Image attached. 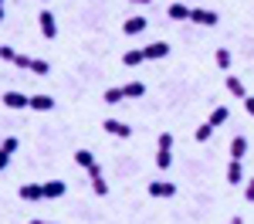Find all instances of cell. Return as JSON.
Returning <instances> with one entry per match:
<instances>
[{
    "label": "cell",
    "instance_id": "cell-1",
    "mask_svg": "<svg viewBox=\"0 0 254 224\" xmlns=\"http://www.w3.org/2000/svg\"><path fill=\"white\" fill-rule=\"evenodd\" d=\"M170 149H173V136H170V133H159V153H156L159 170H166V166L173 163V153H170Z\"/></svg>",
    "mask_w": 254,
    "mask_h": 224
},
{
    "label": "cell",
    "instance_id": "cell-2",
    "mask_svg": "<svg viewBox=\"0 0 254 224\" xmlns=\"http://www.w3.org/2000/svg\"><path fill=\"white\" fill-rule=\"evenodd\" d=\"M38 20H41V34H44L48 41L58 38V20H55V14H51V10H41Z\"/></svg>",
    "mask_w": 254,
    "mask_h": 224
},
{
    "label": "cell",
    "instance_id": "cell-3",
    "mask_svg": "<svg viewBox=\"0 0 254 224\" xmlns=\"http://www.w3.org/2000/svg\"><path fill=\"white\" fill-rule=\"evenodd\" d=\"M102 126H105L109 136H119V140H129L132 136V126H126V122H119V119H105Z\"/></svg>",
    "mask_w": 254,
    "mask_h": 224
},
{
    "label": "cell",
    "instance_id": "cell-4",
    "mask_svg": "<svg viewBox=\"0 0 254 224\" xmlns=\"http://www.w3.org/2000/svg\"><path fill=\"white\" fill-rule=\"evenodd\" d=\"M190 20H193V24H203V27H214L217 20V14L214 10H203V7H193V10H190Z\"/></svg>",
    "mask_w": 254,
    "mask_h": 224
},
{
    "label": "cell",
    "instance_id": "cell-5",
    "mask_svg": "<svg viewBox=\"0 0 254 224\" xmlns=\"http://www.w3.org/2000/svg\"><path fill=\"white\" fill-rule=\"evenodd\" d=\"M3 105H7V109H31V95H20V92H3Z\"/></svg>",
    "mask_w": 254,
    "mask_h": 224
},
{
    "label": "cell",
    "instance_id": "cell-6",
    "mask_svg": "<svg viewBox=\"0 0 254 224\" xmlns=\"http://www.w3.org/2000/svg\"><path fill=\"white\" fill-rule=\"evenodd\" d=\"M88 177H92V190H95L98 197H105V194H109V183H105V177H102L98 163H95V166H88Z\"/></svg>",
    "mask_w": 254,
    "mask_h": 224
},
{
    "label": "cell",
    "instance_id": "cell-7",
    "mask_svg": "<svg viewBox=\"0 0 254 224\" xmlns=\"http://www.w3.org/2000/svg\"><path fill=\"white\" fill-rule=\"evenodd\" d=\"M149 194H153V197H173V194H176V183H170V180H153V183H149Z\"/></svg>",
    "mask_w": 254,
    "mask_h": 224
},
{
    "label": "cell",
    "instance_id": "cell-8",
    "mask_svg": "<svg viewBox=\"0 0 254 224\" xmlns=\"http://www.w3.org/2000/svg\"><path fill=\"white\" fill-rule=\"evenodd\" d=\"M17 194H20V201H41L44 197V183H24Z\"/></svg>",
    "mask_w": 254,
    "mask_h": 224
},
{
    "label": "cell",
    "instance_id": "cell-9",
    "mask_svg": "<svg viewBox=\"0 0 254 224\" xmlns=\"http://www.w3.org/2000/svg\"><path fill=\"white\" fill-rule=\"evenodd\" d=\"M14 149H17V136H7V140L0 143V170L10 163V153H14Z\"/></svg>",
    "mask_w": 254,
    "mask_h": 224
},
{
    "label": "cell",
    "instance_id": "cell-10",
    "mask_svg": "<svg viewBox=\"0 0 254 224\" xmlns=\"http://www.w3.org/2000/svg\"><path fill=\"white\" fill-rule=\"evenodd\" d=\"M64 190H68L64 180H48V183H44V197H48V201H58Z\"/></svg>",
    "mask_w": 254,
    "mask_h": 224
},
{
    "label": "cell",
    "instance_id": "cell-11",
    "mask_svg": "<svg viewBox=\"0 0 254 224\" xmlns=\"http://www.w3.org/2000/svg\"><path fill=\"white\" fill-rule=\"evenodd\" d=\"M227 92L234 99H248V88H244V81L237 78V75H227Z\"/></svg>",
    "mask_w": 254,
    "mask_h": 224
},
{
    "label": "cell",
    "instance_id": "cell-12",
    "mask_svg": "<svg viewBox=\"0 0 254 224\" xmlns=\"http://www.w3.org/2000/svg\"><path fill=\"white\" fill-rule=\"evenodd\" d=\"M248 156V140L244 136H234V143H231V160H244Z\"/></svg>",
    "mask_w": 254,
    "mask_h": 224
},
{
    "label": "cell",
    "instance_id": "cell-13",
    "mask_svg": "<svg viewBox=\"0 0 254 224\" xmlns=\"http://www.w3.org/2000/svg\"><path fill=\"white\" fill-rule=\"evenodd\" d=\"M122 61H126L129 68L142 65V61H146V48H132V51H126V55H122Z\"/></svg>",
    "mask_w": 254,
    "mask_h": 224
},
{
    "label": "cell",
    "instance_id": "cell-14",
    "mask_svg": "<svg viewBox=\"0 0 254 224\" xmlns=\"http://www.w3.org/2000/svg\"><path fill=\"white\" fill-rule=\"evenodd\" d=\"M244 180V166H241V160H231L227 163V183H241Z\"/></svg>",
    "mask_w": 254,
    "mask_h": 224
},
{
    "label": "cell",
    "instance_id": "cell-15",
    "mask_svg": "<svg viewBox=\"0 0 254 224\" xmlns=\"http://www.w3.org/2000/svg\"><path fill=\"white\" fill-rule=\"evenodd\" d=\"M166 17H173V20H190V7H183V3H170V7H166Z\"/></svg>",
    "mask_w": 254,
    "mask_h": 224
},
{
    "label": "cell",
    "instance_id": "cell-16",
    "mask_svg": "<svg viewBox=\"0 0 254 224\" xmlns=\"http://www.w3.org/2000/svg\"><path fill=\"white\" fill-rule=\"evenodd\" d=\"M31 109L48 112V109H55V99H51V95H31Z\"/></svg>",
    "mask_w": 254,
    "mask_h": 224
},
{
    "label": "cell",
    "instance_id": "cell-17",
    "mask_svg": "<svg viewBox=\"0 0 254 224\" xmlns=\"http://www.w3.org/2000/svg\"><path fill=\"white\" fill-rule=\"evenodd\" d=\"M166 55H170V44L166 41H156V44L146 48V58H166Z\"/></svg>",
    "mask_w": 254,
    "mask_h": 224
},
{
    "label": "cell",
    "instance_id": "cell-18",
    "mask_svg": "<svg viewBox=\"0 0 254 224\" xmlns=\"http://www.w3.org/2000/svg\"><path fill=\"white\" fill-rule=\"evenodd\" d=\"M122 92H126V99H142L146 95V85L142 81H129V85H122Z\"/></svg>",
    "mask_w": 254,
    "mask_h": 224
},
{
    "label": "cell",
    "instance_id": "cell-19",
    "mask_svg": "<svg viewBox=\"0 0 254 224\" xmlns=\"http://www.w3.org/2000/svg\"><path fill=\"white\" fill-rule=\"evenodd\" d=\"M122 31L126 34H139V31H146V17H129L122 24Z\"/></svg>",
    "mask_w": 254,
    "mask_h": 224
},
{
    "label": "cell",
    "instance_id": "cell-20",
    "mask_svg": "<svg viewBox=\"0 0 254 224\" xmlns=\"http://www.w3.org/2000/svg\"><path fill=\"white\" fill-rule=\"evenodd\" d=\"M214 129H217V126H214L210 119H207V122H203V126H200V129L193 133V140H196V143H207L210 136H214Z\"/></svg>",
    "mask_w": 254,
    "mask_h": 224
},
{
    "label": "cell",
    "instance_id": "cell-21",
    "mask_svg": "<svg viewBox=\"0 0 254 224\" xmlns=\"http://www.w3.org/2000/svg\"><path fill=\"white\" fill-rule=\"evenodd\" d=\"M227 116H231V112H227V105H217L214 112H210V122H214V126H224Z\"/></svg>",
    "mask_w": 254,
    "mask_h": 224
},
{
    "label": "cell",
    "instance_id": "cell-22",
    "mask_svg": "<svg viewBox=\"0 0 254 224\" xmlns=\"http://www.w3.org/2000/svg\"><path fill=\"white\" fill-rule=\"evenodd\" d=\"M75 163H78V166H85V170H88V166H95V156H92V153H88V149H78V153H75Z\"/></svg>",
    "mask_w": 254,
    "mask_h": 224
},
{
    "label": "cell",
    "instance_id": "cell-23",
    "mask_svg": "<svg viewBox=\"0 0 254 224\" xmlns=\"http://www.w3.org/2000/svg\"><path fill=\"white\" fill-rule=\"evenodd\" d=\"M102 99L109 102V105H116V102L126 99V92H122V88H105V95H102Z\"/></svg>",
    "mask_w": 254,
    "mask_h": 224
},
{
    "label": "cell",
    "instance_id": "cell-24",
    "mask_svg": "<svg viewBox=\"0 0 254 224\" xmlns=\"http://www.w3.org/2000/svg\"><path fill=\"white\" fill-rule=\"evenodd\" d=\"M217 65H220V72L231 68V51H227V48H217Z\"/></svg>",
    "mask_w": 254,
    "mask_h": 224
},
{
    "label": "cell",
    "instance_id": "cell-25",
    "mask_svg": "<svg viewBox=\"0 0 254 224\" xmlns=\"http://www.w3.org/2000/svg\"><path fill=\"white\" fill-rule=\"evenodd\" d=\"M31 72H34V75H48L51 68H48V61H44V58H34V61H31Z\"/></svg>",
    "mask_w": 254,
    "mask_h": 224
},
{
    "label": "cell",
    "instance_id": "cell-26",
    "mask_svg": "<svg viewBox=\"0 0 254 224\" xmlns=\"http://www.w3.org/2000/svg\"><path fill=\"white\" fill-rule=\"evenodd\" d=\"M0 58H3V61H14V58H17V51H14L10 44H0Z\"/></svg>",
    "mask_w": 254,
    "mask_h": 224
},
{
    "label": "cell",
    "instance_id": "cell-27",
    "mask_svg": "<svg viewBox=\"0 0 254 224\" xmlns=\"http://www.w3.org/2000/svg\"><path fill=\"white\" fill-rule=\"evenodd\" d=\"M31 61H34V58H24V55H17V58H14V65H17V68H31Z\"/></svg>",
    "mask_w": 254,
    "mask_h": 224
},
{
    "label": "cell",
    "instance_id": "cell-28",
    "mask_svg": "<svg viewBox=\"0 0 254 224\" xmlns=\"http://www.w3.org/2000/svg\"><path fill=\"white\" fill-rule=\"evenodd\" d=\"M244 201H254V177L248 180V190H244Z\"/></svg>",
    "mask_w": 254,
    "mask_h": 224
},
{
    "label": "cell",
    "instance_id": "cell-29",
    "mask_svg": "<svg viewBox=\"0 0 254 224\" xmlns=\"http://www.w3.org/2000/svg\"><path fill=\"white\" fill-rule=\"evenodd\" d=\"M244 109H248V116H254V95H248V99H244Z\"/></svg>",
    "mask_w": 254,
    "mask_h": 224
},
{
    "label": "cell",
    "instance_id": "cell-30",
    "mask_svg": "<svg viewBox=\"0 0 254 224\" xmlns=\"http://www.w3.org/2000/svg\"><path fill=\"white\" fill-rule=\"evenodd\" d=\"M31 224H51V221H41V218H34V221H31Z\"/></svg>",
    "mask_w": 254,
    "mask_h": 224
},
{
    "label": "cell",
    "instance_id": "cell-31",
    "mask_svg": "<svg viewBox=\"0 0 254 224\" xmlns=\"http://www.w3.org/2000/svg\"><path fill=\"white\" fill-rule=\"evenodd\" d=\"M231 224H244V221H241V218H231Z\"/></svg>",
    "mask_w": 254,
    "mask_h": 224
},
{
    "label": "cell",
    "instance_id": "cell-32",
    "mask_svg": "<svg viewBox=\"0 0 254 224\" xmlns=\"http://www.w3.org/2000/svg\"><path fill=\"white\" fill-rule=\"evenodd\" d=\"M0 20H3V3H0Z\"/></svg>",
    "mask_w": 254,
    "mask_h": 224
},
{
    "label": "cell",
    "instance_id": "cell-33",
    "mask_svg": "<svg viewBox=\"0 0 254 224\" xmlns=\"http://www.w3.org/2000/svg\"><path fill=\"white\" fill-rule=\"evenodd\" d=\"M132 3H149V0H132Z\"/></svg>",
    "mask_w": 254,
    "mask_h": 224
},
{
    "label": "cell",
    "instance_id": "cell-34",
    "mask_svg": "<svg viewBox=\"0 0 254 224\" xmlns=\"http://www.w3.org/2000/svg\"><path fill=\"white\" fill-rule=\"evenodd\" d=\"M0 3H3V0H0Z\"/></svg>",
    "mask_w": 254,
    "mask_h": 224
}]
</instances>
